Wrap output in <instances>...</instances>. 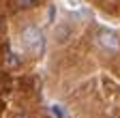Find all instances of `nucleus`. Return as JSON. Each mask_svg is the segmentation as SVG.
<instances>
[{
    "label": "nucleus",
    "mask_w": 120,
    "mask_h": 118,
    "mask_svg": "<svg viewBox=\"0 0 120 118\" xmlns=\"http://www.w3.org/2000/svg\"><path fill=\"white\" fill-rule=\"evenodd\" d=\"M19 39H22V45H24L26 52L34 54V56L43 54L45 39H43V32L39 30L37 26H26L24 30H22V34H19Z\"/></svg>",
    "instance_id": "obj_1"
},
{
    "label": "nucleus",
    "mask_w": 120,
    "mask_h": 118,
    "mask_svg": "<svg viewBox=\"0 0 120 118\" xmlns=\"http://www.w3.org/2000/svg\"><path fill=\"white\" fill-rule=\"evenodd\" d=\"M97 41L107 52H120V34L116 30H101L97 34Z\"/></svg>",
    "instance_id": "obj_2"
},
{
    "label": "nucleus",
    "mask_w": 120,
    "mask_h": 118,
    "mask_svg": "<svg viewBox=\"0 0 120 118\" xmlns=\"http://www.w3.org/2000/svg\"><path fill=\"white\" fill-rule=\"evenodd\" d=\"M49 110H52V114H54L56 118H67V110H64L62 105H60V103H54V105H52Z\"/></svg>",
    "instance_id": "obj_3"
},
{
    "label": "nucleus",
    "mask_w": 120,
    "mask_h": 118,
    "mask_svg": "<svg viewBox=\"0 0 120 118\" xmlns=\"http://www.w3.org/2000/svg\"><path fill=\"white\" fill-rule=\"evenodd\" d=\"M37 4V0H17V7L19 9H30V7H34Z\"/></svg>",
    "instance_id": "obj_4"
},
{
    "label": "nucleus",
    "mask_w": 120,
    "mask_h": 118,
    "mask_svg": "<svg viewBox=\"0 0 120 118\" xmlns=\"http://www.w3.org/2000/svg\"><path fill=\"white\" fill-rule=\"evenodd\" d=\"M54 13H56V9H54V7H49V22H54Z\"/></svg>",
    "instance_id": "obj_5"
}]
</instances>
